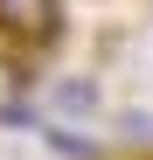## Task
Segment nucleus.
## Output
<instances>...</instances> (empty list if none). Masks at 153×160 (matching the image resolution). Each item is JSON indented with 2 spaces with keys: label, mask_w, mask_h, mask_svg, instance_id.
<instances>
[{
  "label": "nucleus",
  "mask_w": 153,
  "mask_h": 160,
  "mask_svg": "<svg viewBox=\"0 0 153 160\" xmlns=\"http://www.w3.org/2000/svg\"><path fill=\"white\" fill-rule=\"evenodd\" d=\"M0 35L14 49H49L63 35V0H0Z\"/></svg>",
  "instance_id": "nucleus-1"
},
{
  "label": "nucleus",
  "mask_w": 153,
  "mask_h": 160,
  "mask_svg": "<svg viewBox=\"0 0 153 160\" xmlns=\"http://www.w3.org/2000/svg\"><path fill=\"white\" fill-rule=\"evenodd\" d=\"M42 139H49V153H63V160H97V153H105L97 139H84L76 125H49Z\"/></svg>",
  "instance_id": "nucleus-4"
},
{
  "label": "nucleus",
  "mask_w": 153,
  "mask_h": 160,
  "mask_svg": "<svg viewBox=\"0 0 153 160\" xmlns=\"http://www.w3.org/2000/svg\"><path fill=\"white\" fill-rule=\"evenodd\" d=\"M118 132H125V139H139V146H146V139H153V118H146V112H125V118H118Z\"/></svg>",
  "instance_id": "nucleus-5"
},
{
  "label": "nucleus",
  "mask_w": 153,
  "mask_h": 160,
  "mask_svg": "<svg viewBox=\"0 0 153 160\" xmlns=\"http://www.w3.org/2000/svg\"><path fill=\"white\" fill-rule=\"evenodd\" d=\"M56 112H70V118L97 112V84H91V77H63V84H56Z\"/></svg>",
  "instance_id": "nucleus-3"
},
{
  "label": "nucleus",
  "mask_w": 153,
  "mask_h": 160,
  "mask_svg": "<svg viewBox=\"0 0 153 160\" xmlns=\"http://www.w3.org/2000/svg\"><path fill=\"white\" fill-rule=\"evenodd\" d=\"M28 84H35L28 70H21L14 56H0V125H14V118H28Z\"/></svg>",
  "instance_id": "nucleus-2"
}]
</instances>
